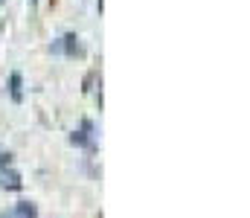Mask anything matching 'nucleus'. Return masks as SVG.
Segmentation results:
<instances>
[{"label":"nucleus","mask_w":250,"mask_h":218,"mask_svg":"<svg viewBox=\"0 0 250 218\" xmlns=\"http://www.w3.org/2000/svg\"><path fill=\"white\" fill-rule=\"evenodd\" d=\"M6 189H21V175L18 172H3V180H0Z\"/></svg>","instance_id":"obj_1"},{"label":"nucleus","mask_w":250,"mask_h":218,"mask_svg":"<svg viewBox=\"0 0 250 218\" xmlns=\"http://www.w3.org/2000/svg\"><path fill=\"white\" fill-rule=\"evenodd\" d=\"M12 96H15V99H21V76H18V73L12 76Z\"/></svg>","instance_id":"obj_2"},{"label":"nucleus","mask_w":250,"mask_h":218,"mask_svg":"<svg viewBox=\"0 0 250 218\" xmlns=\"http://www.w3.org/2000/svg\"><path fill=\"white\" fill-rule=\"evenodd\" d=\"M18 216H35V207H32V204H26V201H23V204H21V207H18Z\"/></svg>","instance_id":"obj_3"},{"label":"nucleus","mask_w":250,"mask_h":218,"mask_svg":"<svg viewBox=\"0 0 250 218\" xmlns=\"http://www.w3.org/2000/svg\"><path fill=\"white\" fill-rule=\"evenodd\" d=\"M32 3H35V0H32Z\"/></svg>","instance_id":"obj_4"},{"label":"nucleus","mask_w":250,"mask_h":218,"mask_svg":"<svg viewBox=\"0 0 250 218\" xmlns=\"http://www.w3.org/2000/svg\"><path fill=\"white\" fill-rule=\"evenodd\" d=\"M0 3H3V0H0Z\"/></svg>","instance_id":"obj_5"}]
</instances>
